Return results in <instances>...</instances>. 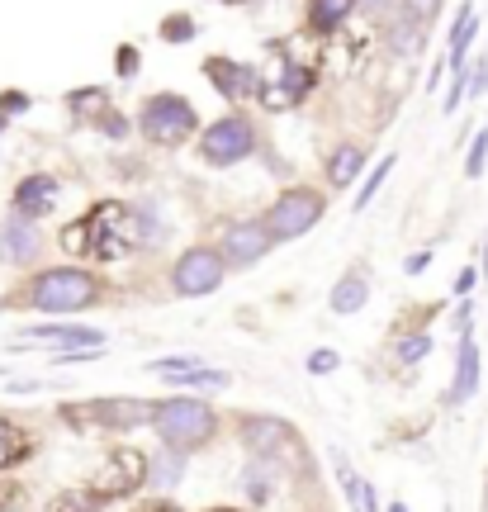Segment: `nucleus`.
<instances>
[{"label":"nucleus","instance_id":"1","mask_svg":"<svg viewBox=\"0 0 488 512\" xmlns=\"http://www.w3.org/2000/svg\"><path fill=\"white\" fill-rule=\"evenodd\" d=\"M157 437L171 446V451H195L214 437L218 413L204 399H162L157 403Z\"/></svg>","mask_w":488,"mask_h":512},{"label":"nucleus","instance_id":"2","mask_svg":"<svg viewBox=\"0 0 488 512\" xmlns=\"http://www.w3.org/2000/svg\"><path fill=\"white\" fill-rule=\"evenodd\" d=\"M24 299H29L34 309H43V313H76V309H86V304L100 299V285H95V275H86V271L57 266V271L38 275Z\"/></svg>","mask_w":488,"mask_h":512},{"label":"nucleus","instance_id":"3","mask_svg":"<svg viewBox=\"0 0 488 512\" xmlns=\"http://www.w3.org/2000/svg\"><path fill=\"white\" fill-rule=\"evenodd\" d=\"M138 128H143L147 143L181 147L185 138H195L199 114H195V105H190L185 95H152V100L143 105V119H138Z\"/></svg>","mask_w":488,"mask_h":512},{"label":"nucleus","instance_id":"4","mask_svg":"<svg viewBox=\"0 0 488 512\" xmlns=\"http://www.w3.org/2000/svg\"><path fill=\"white\" fill-rule=\"evenodd\" d=\"M256 152V128L247 114H223L199 133V157L209 166H237Z\"/></svg>","mask_w":488,"mask_h":512},{"label":"nucleus","instance_id":"5","mask_svg":"<svg viewBox=\"0 0 488 512\" xmlns=\"http://www.w3.org/2000/svg\"><path fill=\"white\" fill-rule=\"evenodd\" d=\"M323 214H327L323 195L308 190V185H294V190H285V195L271 204L266 223H271L275 242H294V238H304V233H313V228L323 223Z\"/></svg>","mask_w":488,"mask_h":512},{"label":"nucleus","instance_id":"6","mask_svg":"<svg viewBox=\"0 0 488 512\" xmlns=\"http://www.w3.org/2000/svg\"><path fill=\"white\" fill-rule=\"evenodd\" d=\"M128 242H133V233H128V209L119 200H100L91 214H86V256H95V261H119Z\"/></svg>","mask_w":488,"mask_h":512},{"label":"nucleus","instance_id":"7","mask_svg":"<svg viewBox=\"0 0 488 512\" xmlns=\"http://www.w3.org/2000/svg\"><path fill=\"white\" fill-rule=\"evenodd\" d=\"M313 86H318V67H313V62L280 57L271 67V76L261 81V105H266V110H294Z\"/></svg>","mask_w":488,"mask_h":512},{"label":"nucleus","instance_id":"8","mask_svg":"<svg viewBox=\"0 0 488 512\" xmlns=\"http://www.w3.org/2000/svg\"><path fill=\"white\" fill-rule=\"evenodd\" d=\"M223 275H228L223 252H214V247H190V252L176 261L171 285H176L181 299H204V294H214L218 285H223Z\"/></svg>","mask_w":488,"mask_h":512},{"label":"nucleus","instance_id":"9","mask_svg":"<svg viewBox=\"0 0 488 512\" xmlns=\"http://www.w3.org/2000/svg\"><path fill=\"white\" fill-rule=\"evenodd\" d=\"M147 465H152V460H147L143 451L119 446V451H109V456L100 460L91 489L100 498H124V494H133V489H143V484H147Z\"/></svg>","mask_w":488,"mask_h":512},{"label":"nucleus","instance_id":"10","mask_svg":"<svg viewBox=\"0 0 488 512\" xmlns=\"http://www.w3.org/2000/svg\"><path fill=\"white\" fill-rule=\"evenodd\" d=\"M271 223L266 219H247V223H233L228 233H223V261L228 266H237V271H247V266H256L261 256L271 252Z\"/></svg>","mask_w":488,"mask_h":512},{"label":"nucleus","instance_id":"11","mask_svg":"<svg viewBox=\"0 0 488 512\" xmlns=\"http://www.w3.org/2000/svg\"><path fill=\"white\" fill-rule=\"evenodd\" d=\"M19 347H57V351H91L105 347L100 328H76V323H43V328H24Z\"/></svg>","mask_w":488,"mask_h":512},{"label":"nucleus","instance_id":"12","mask_svg":"<svg viewBox=\"0 0 488 512\" xmlns=\"http://www.w3.org/2000/svg\"><path fill=\"white\" fill-rule=\"evenodd\" d=\"M86 422H100V427H143V422H157V403H143V399H100V403H86Z\"/></svg>","mask_w":488,"mask_h":512},{"label":"nucleus","instance_id":"13","mask_svg":"<svg viewBox=\"0 0 488 512\" xmlns=\"http://www.w3.org/2000/svg\"><path fill=\"white\" fill-rule=\"evenodd\" d=\"M204 76L214 81V91L228 100V105H237L242 95H261V76L252 72V67H242V62H228V57H209L204 62Z\"/></svg>","mask_w":488,"mask_h":512},{"label":"nucleus","instance_id":"14","mask_svg":"<svg viewBox=\"0 0 488 512\" xmlns=\"http://www.w3.org/2000/svg\"><path fill=\"white\" fill-rule=\"evenodd\" d=\"M38 247H43V233L34 228V219L15 214V219L0 223V261H10V266H29V261L38 256Z\"/></svg>","mask_w":488,"mask_h":512},{"label":"nucleus","instance_id":"15","mask_svg":"<svg viewBox=\"0 0 488 512\" xmlns=\"http://www.w3.org/2000/svg\"><path fill=\"white\" fill-rule=\"evenodd\" d=\"M242 441H247V451L261 460H271L275 451H285L294 446V427L280 418H242Z\"/></svg>","mask_w":488,"mask_h":512},{"label":"nucleus","instance_id":"16","mask_svg":"<svg viewBox=\"0 0 488 512\" xmlns=\"http://www.w3.org/2000/svg\"><path fill=\"white\" fill-rule=\"evenodd\" d=\"M474 389H479V342H474L470 332H460V351H455V384H451V394H446V403L460 408V403L474 399Z\"/></svg>","mask_w":488,"mask_h":512},{"label":"nucleus","instance_id":"17","mask_svg":"<svg viewBox=\"0 0 488 512\" xmlns=\"http://www.w3.org/2000/svg\"><path fill=\"white\" fill-rule=\"evenodd\" d=\"M57 190H62V185H57L53 176H24V181L15 185V214H24V219L48 214L57 200Z\"/></svg>","mask_w":488,"mask_h":512},{"label":"nucleus","instance_id":"18","mask_svg":"<svg viewBox=\"0 0 488 512\" xmlns=\"http://www.w3.org/2000/svg\"><path fill=\"white\" fill-rule=\"evenodd\" d=\"M332 313H342V318H351V313H361L365 304H370V280H365V271H346L337 285H332Z\"/></svg>","mask_w":488,"mask_h":512},{"label":"nucleus","instance_id":"19","mask_svg":"<svg viewBox=\"0 0 488 512\" xmlns=\"http://www.w3.org/2000/svg\"><path fill=\"white\" fill-rule=\"evenodd\" d=\"M356 5H361V0H308V29H313V34H337Z\"/></svg>","mask_w":488,"mask_h":512},{"label":"nucleus","instance_id":"20","mask_svg":"<svg viewBox=\"0 0 488 512\" xmlns=\"http://www.w3.org/2000/svg\"><path fill=\"white\" fill-rule=\"evenodd\" d=\"M365 171V147L361 143H342L337 152H332V162H327V181L337 185V190H346L351 181H361Z\"/></svg>","mask_w":488,"mask_h":512},{"label":"nucleus","instance_id":"21","mask_svg":"<svg viewBox=\"0 0 488 512\" xmlns=\"http://www.w3.org/2000/svg\"><path fill=\"white\" fill-rule=\"evenodd\" d=\"M337 475H342V494H346V503H351V512H380V503H375V489H370V479L356 475L346 460H337Z\"/></svg>","mask_w":488,"mask_h":512},{"label":"nucleus","instance_id":"22","mask_svg":"<svg viewBox=\"0 0 488 512\" xmlns=\"http://www.w3.org/2000/svg\"><path fill=\"white\" fill-rule=\"evenodd\" d=\"M128 233H133V242L152 247V242L166 238V223L157 219V209H152V204H133V209H128Z\"/></svg>","mask_w":488,"mask_h":512},{"label":"nucleus","instance_id":"23","mask_svg":"<svg viewBox=\"0 0 488 512\" xmlns=\"http://www.w3.org/2000/svg\"><path fill=\"white\" fill-rule=\"evenodd\" d=\"M181 475H185V451H166V456H157L147 465V484L152 489H176Z\"/></svg>","mask_w":488,"mask_h":512},{"label":"nucleus","instance_id":"24","mask_svg":"<svg viewBox=\"0 0 488 512\" xmlns=\"http://www.w3.org/2000/svg\"><path fill=\"white\" fill-rule=\"evenodd\" d=\"M422 43H427V29H422L417 19L403 15V19H394V24H389V48H394V53H408V57H413Z\"/></svg>","mask_w":488,"mask_h":512},{"label":"nucleus","instance_id":"25","mask_svg":"<svg viewBox=\"0 0 488 512\" xmlns=\"http://www.w3.org/2000/svg\"><path fill=\"white\" fill-rule=\"evenodd\" d=\"M29 456V437H24V427H15L10 418H0V470L5 465H15V460Z\"/></svg>","mask_w":488,"mask_h":512},{"label":"nucleus","instance_id":"26","mask_svg":"<svg viewBox=\"0 0 488 512\" xmlns=\"http://www.w3.org/2000/svg\"><path fill=\"white\" fill-rule=\"evenodd\" d=\"M242 484H247V498H252V503H266V498H271V484H275V465L256 456L252 465H247Z\"/></svg>","mask_w":488,"mask_h":512},{"label":"nucleus","instance_id":"27","mask_svg":"<svg viewBox=\"0 0 488 512\" xmlns=\"http://www.w3.org/2000/svg\"><path fill=\"white\" fill-rule=\"evenodd\" d=\"M432 332H408V337H398V347H394V361L398 366H417L422 356H432Z\"/></svg>","mask_w":488,"mask_h":512},{"label":"nucleus","instance_id":"28","mask_svg":"<svg viewBox=\"0 0 488 512\" xmlns=\"http://www.w3.org/2000/svg\"><path fill=\"white\" fill-rule=\"evenodd\" d=\"M100 503H105V498L95 494V489H67V494L53 498L48 512H100Z\"/></svg>","mask_w":488,"mask_h":512},{"label":"nucleus","instance_id":"29","mask_svg":"<svg viewBox=\"0 0 488 512\" xmlns=\"http://www.w3.org/2000/svg\"><path fill=\"white\" fill-rule=\"evenodd\" d=\"M195 15H166L162 24H157V34H162V43H190L195 38Z\"/></svg>","mask_w":488,"mask_h":512},{"label":"nucleus","instance_id":"30","mask_svg":"<svg viewBox=\"0 0 488 512\" xmlns=\"http://www.w3.org/2000/svg\"><path fill=\"white\" fill-rule=\"evenodd\" d=\"M389 171H394V152H389V157H384V162L375 166V171H370V176L361 181V190H356V209H365V204H370L375 195H380V185L389 181Z\"/></svg>","mask_w":488,"mask_h":512},{"label":"nucleus","instance_id":"31","mask_svg":"<svg viewBox=\"0 0 488 512\" xmlns=\"http://www.w3.org/2000/svg\"><path fill=\"white\" fill-rule=\"evenodd\" d=\"M176 384H190V389H228L233 384V375L228 370H209V366H195L190 375H181Z\"/></svg>","mask_w":488,"mask_h":512},{"label":"nucleus","instance_id":"32","mask_svg":"<svg viewBox=\"0 0 488 512\" xmlns=\"http://www.w3.org/2000/svg\"><path fill=\"white\" fill-rule=\"evenodd\" d=\"M67 105H72L76 114H105L109 95L100 91V86H91V91H72V95H67Z\"/></svg>","mask_w":488,"mask_h":512},{"label":"nucleus","instance_id":"33","mask_svg":"<svg viewBox=\"0 0 488 512\" xmlns=\"http://www.w3.org/2000/svg\"><path fill=\"white\" fill-rule=\"evenodd\" d=\"M199 361L195 356H162V361H152V375H162V380H181V375H190V370H195Z\"/></svg>","mask_w":488,"mask_h":512},{"label":"nucleus","instance_id":"34","mask_svg":"<svg viewBox=\"0 0 488 512\" xmlns=\"http://www.w3.org/2000/svg\"><path fill=\"white\" fill-rule=\"evenodd\" d=\"M484 162H488V128H484V133H474V138H470V157H465V176H470V181H479V176H484Z\"/></svg>","mask_w":488,"mask_h":512},{"label":"nucleus","instance_id":"35","mask_svg":"<svg viewBox=\"0 0 488 512\" xmlns=\"http://www.w3.org/2000/svg\"><path fill=\"white\" fill-rule=\"evenodd\" d=\"M441 5H446V0H403V15L417 19V24L427 29V24H432V19L441 15Z\"/></svg>","mask_w":488,"mask_h":512},{"label":"nucleus","instance_id":"36","mask_svg":"<svg viewBox=\"0 0 488 512\" xmlns=\"http://www.w3.org/2000/svg\"><path fill=\"white\" fill-rule=\"evenodd\" d=\"M114 72L124 76H138L143 72V53H138V48H133V43H124V48H119V53H114Z\"/></svg>","mask_w":488,"mask_h":512},{"label":"nucleus","instance_id":"37","mask_svg":"<svg viewBox=\"0 0 488 512\" xmlns=\"http://www.w3.org/2000/svg\"><path fill=\"white\" fill-rule=\"evenodd\" d=\"M62 247H67L72 256H86V219H76V223L62 228Z\"/></svg>","mask_w":488,"mask_h":512},{"label":"nucleus","instance_id":"38","mask_svg":"<svg viewBox=\"0 0 488 512\" xmlns=\"http://www.w3.org/2000/svg\"><path fill=\"white\" fill-rule=\"evenodd\" d=\"M337 366H342V356H337L332 347H318L313 356H308V370H313V375H332Z\"/></svg>","mask_w":488,"mask_h":512},{"label":"nucleus","instance_id":"39","mask_svg":"<svg viewBox=\"0 0 488 512\" xmlns=\"http://www.w3.org/2000/svg\"><path fill=\"white\" fill-rule=\"evenodd\" d=\"M29 105H34V100L24 91H0V114H29Z\"/></svg>","mask_w":488,"mask_h":512},{"label":"nucleus","instance_id":"40","mask_svg":"<svg viewBox=\"0 0 488 512\" xmlns=\"http://www.w3.org/2000/svg\"><path fill=\"white\" fill-rule=\"evenodd\" d=\"M100 128H105L109 138H124V133H128V119H124V114H114V110H105V114H100Z\"/></svg>","mask_w":488,"mask_h":512},{"label":"nucleus","instance_id":"41","mask_svg":"<svg viewBox=\"0 0 488 512\" xmlns=\"http://www.w3.org/2000/svg\"><path fill=\"white\" fill-rule=\"evenodd\" d=\"M484 91H488V62L479 57V62L470 67V95H484Z\"/></svg>","mask_w":488,"mask_h":512},{"label":"nucleus","instance_id":"42","mask_svg":"<svg viewBox=\"0 0 488 512\" xmlns=\"http://www.w3.org/2000/svg\"><path fill=\"white\" fill-rule=\"evenodd\" d=\"M474 280H479V271H474V266H460V275H455V294H460V299H470Z\"/></svg>","mask_w":488,"mask_h":512},{"label":"nucleus","instance_id":"43","mask_svg":"<svg viewBox=\"0 0 488 512\" xmlns=\"http://www.w3.org/2000/svg\"><path fill=\"white\" fill-rule=\"evenodd\" d=\"M427 266H432V252H413L408 261H403V271H408V275H422Z\"/></svg>","mask_w":488,"mask_h":512},{"label":"nucleus","instance_id":"44","mask_svg":"<svg viewBox=\"0 0 488 512\" xmlns=\"http://www.w3.org/2000/svg\"><path fill=\"white\" fill-rule=\"evenodd\" d=\"M147 512H181L176 503H157V508H147Z\"/></svg>","mask_w":488,"mask_h":512},{"label":"nucleus","instance_id":"45","mask_svg":"<svg viewBox=\"0 0 488 512\" xmlns=\"http://www.w3.org/2000/svg\"><path fill=\"white\" fill-rule=\"evenodd\" d=\"M361 10H384V0H361Z\"/></svg>","mask_w":488,"mask_h":512},{"label":"nucleus","instance_id":"46","mask_svg":"<svg viewBox=\"0 0 488 512\" xmlns=\"http://www.w3.org/2000/svg\"><path fill=\"white\" fill-rule=\"evenodd\" d=\"M389 512H408V508H403V503H389Z\"/></svg>","mask_w":488,"mask_h":512},{"label":"nucleus","instance_id":"47","mask_svg":"<svg viewBox=\"0 0 488 512\" xmlns=\"http://www.w3.org/2000/svg\"><path fill=\"white\" fill-rule=\"evenodd\" d=\"M484 275H488V242H484Z\"/></svg>","mask_w":488,"mask_h":512},{"label":"nucleus","instance_id":"48","mask_svg":"<svg viewBox=\"0 0 488 512\" xmlns=\"http://www.w3.org/2000/svg\"><path fill=\"white\" fill-rule=\"evenodd\" d=\"M223 5H242V0H223Z\"/></svg>","mask_w":488,"mask_h":512},{"label":"nucleus","instance_id":"49","mask_svg":"<svg viewBox=\"0 0 488 512\" xmlns=\"http://www.w3.org/2000/svg\"><path fill=\"white\" fill-rule=\"evenodd\" d=\"M214 512H233V508H214Z\"/></svg>","mask_w":488,"mask_h":512}]
</instances>
